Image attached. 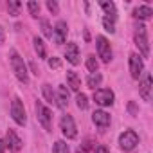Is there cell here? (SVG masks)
<instances>
[{
    "mask_svg": "<svg viewBox=\"0 0 153 153\" xmlns=\"http://www.w3.org/2000/svg\"><path fill=\"white\" fill-rule=\"evenodd\" d=\"M97 67H99V63H97L96 56H94V54H90V56L87 58V68L90 70V74H94V72H97Z\"/></svg>",
    "mask_w": 153,
    "mask_h": 153,
    "instance_id": "26",
    "label": "cell"
},
{
    "mask_svg": "<svg viewBox=\"0 0 153 153\" xmlns=\"http://www.w3.org/2000/svg\"><path fill=\"white\" fill-rule=\"evenodd\" d=\"M76 153H87V148L83 146V148H78V151H76Z\"/></svg>",
    "mask_w": 153,
    "mask_h": 153,
    "instance_id": "35",
    "label": "cell"
},
{
    "mask_svg": "<svg viewBox=\"0 0 153 153\" xmlns=\"http://www.w3.org/2000/svg\"><path fill=\"white\" fill-rule=\"evenodd\" d=\"M67 83H68V87H70L74 92H79V88H81V79H79V76L76 74L74 70H68V72H67Z\"/></svg>",
    "mask_w": 153,
    "mask_h": 153,
    "instance_id": "16",
    "label": "cell"
},
{
    "mask_svg": "<svg viewBox=\"0 0 153 153\" xmlns=\"http://www.w3.org/2000/svg\"><path fill=\"white\" fill-rule=\"evenodd\" d=\"M56 105H58L59 108H63V110L68 106V90H67L65 85H59V87H58V92H56Z\"/></svg>",
    "mask_w": 153,
    "mask_h": 153,
    "instance_id": "15",
    "label": "cell"
},
{
    "mask_svg": "<svg viewBox=\"0 0 153 153\" xmlns=\"http://www.w3.org/2000/svg\"><path fill=\"white\" fill-rule=\"evenodd\" d=\"M151 15H153V9L148 7V6H140V7H137V9L133 11V16H135L137 20H149Z\"/></svg>",
    "mask_w": 153,
    "mask_h": 153,
    "instance_id": "17",
    "label": "cell"
},
{
    "mask_svg": "<svg viewBox=\"0 0 153 153\" xmlns=\"http://www.w3.org/2000/svg\"><path fill=\"white\" fill-rule=\"evenodd\" d=\"M59 65H61V63H59L58 58H51V59H49V67H51V68H59Z\"/></svg>",
    "mask_w": 153,
    "mask_h": 153,
    "instance_id": "31",
    "label": "cell"
},
{
    "mask_svg": "<svg viewBox=\"0 0 153 153\" xmlns=\"http://www.w3.org/2000/svg\"><path fill=\"white\" fill-rule=\"evenodd\" d=\"M36 117H38V123L43 126L45 131H51L52 130V114H51V110L42 101L36 103Z\"/></svg>",
    "mask_w": 153,
    "mask_h": 153,
    "instance_id": "3",
    "label": "cell"
},
{
    "mask_svg": "<svg viewBox=\"0 0 153 153\" xmlns=\"http://www.w3.org/2000/svg\"><path fill=\"white\" fill-rule=\"evenodd\" d=\"M67 33H68L67 22L59 20V22L56 24V27H54V34H52V38H54L56 45H61V43H65V40H67Z\"/></svg>",
    "mask_w": 153,
    "mask_h": 153,
    "instance_id": "12",
    "label": "cell"
},
{
    "mask_svg": "<svg viewBox=\"0 0 153 153\" xmlns=\"http://www.w3.org/2000/svg\"><path fill=\"white\" fill-rule=\"evenodd\" d=\"M133 42L140 52V58H148L149 56V43H148V31H146V25L139 24L135 33H133Z\"/></svg>",
    "mask_w": 153,
    "mask_h": 153,
    "instance_id": "2",
    "label": "cell"
},
{
    "mask_svg": "<svg viewBox=\"0 0 153 153\" xmlns=\"http://www.w3.org/2000/svg\"><path fill=\"white\" fill-rule=\"evenodd\" d=\"M33 43H34V51H36V54H38V58H47V49H45V43H43V40H40L38 36L33 40Z\"/></svg>",
    "mask_w": 153,
    "mask_h": 153,
    "instance_id": "21",
    "label": "cell"
},
{
    "mask_svg": "<svg viewBox=\"0 0 153 153\" xmlns=\"http://www.w3.org/2000/svg\"><path fill=\"white\" fill-rule=\"evenodd\" d=\"M20 2L18 0H9L7 2V9H9V15L11 16H18V11H20Z\"/></svg>",
    "mask_w": 153,
    "mask_h": 153,
    "instance_id": "24",
    "label": "cell"
},
{
    "mask_svg": "<svg viewBox=\"0 0 153 153\" xmlns=\"http://www.w3.org/2000/svg\"><path fill=\"white\" fill-rule=\"evenodd\" d=\"M151 88H153V83H151V74L146 72L142 76V79L139 83V94L144 101H151Z\"/></svg>",
    "mask_w": 153,
    "mask_h": 153,
    "instance_id": "9",
    "label": "cell"
},
{
    "mask_svg": "<svg viewBox=\"0 0 153 153\" xmlns=\"http://www.w3.org/2000/svg\"><path fill=\"white\" fill-rule=\"evenodd\" d=\"M27 9H29V15H31V16L38 18V15H40V4H38V2L29 0V2H27Z\"/></svg>",
    "mask_w": 153,
    "mask_h": 153,
    "instance_id": "25",
    "label": "cell"
},
{
    "mask_svg": "<svg viewBox=\"0 0 153 153\" xmlns=\"http://www.w3.org/2000/svg\"><path fill=\"white\" fill-rule=\"evenodd\" d=\"M96 45H97V54L101 58L103 63H110L112 61V47L108 43V40L105 36H97L96 38Z\"/></svg>",
    "mask_w": 153,
    "mask_h": 153,
    "instance_id": "7",
    "label": "cell"
},
{
    "mask_svg": "<svg viewBox=\"0 0 153 153\" xmlns=\"http://www.w3.org/2000/svg\"><path fill=\"white\" fill-rule=\"evenodd\" d=\"M65 58H67V61H68L70 65H78V63H79V47H78V43H74V42L67 43Z\"/></svg>",
    "mask_w": 153,
    "mask_h": 153,
    "instance_id": "11",
    "label": "cell"
},
{
    "mask_svg": "<svg viewBox=\"0 0 153 153\" xmlns=\"http://www.w3.org/2000/svg\"><path fill=\"white\" fill-rule=\"evenodd\" d=\"M137 144H139V135L133 130H126L124 133H121V137H119V148L123 151H131Z\"/></svg>",
    "mask_w": 153,
    "mask_h": 153,
    "instance_id": "5",
    "label": "cell"
},
{
    "mask_svg": "<svg viewBox=\"0 0 153 153\" xmlns=\"http://www.w3.org/2000/svg\"><path fill=\"white\" fill-rule=\"evenodd\" d=\"M99 6L103 7V11H105L106 16H112V18L117 16V9H115V4L114 2H106V0H103V2H99Z\"/></svg>",
    "mask_w": 153,
    "mask_h": 153,
    "instance_id": "19",
    "label": "cell"
},
{
    "mask_svg": "<svg viewBox=\"0 0 153 153\" xmlns=\"http://www.w3.org/2000/svg\"><path fill=\"white\" fill-rule=\"evenodd\" d=\"M114 92L110 88H97L94 90V101L99 105V106H112L114 105Z\"/></svg>",
    "mask_w": 153,
    "mask_h": 153,
    "instance_id": "8",
    "label": "cell"
},
{
    "mask_svg": "<svg viewBox=\"0 0 153 153\" xmlns=\"http://www.w3.org/2000/svg\"><path fill=\"white\" fill-rule=\"evenodd\" d=\"M59 128H61L63 137H67V139H76V137H78V128H76V123H74L72 115H68V114L61 117Z\"/></svg>",
    "mask_w": 153,
    "mask_h": 153,
    "instance_id": "6",
    "label": "cell"
},
{
    "mask_svg": "<svg viewBox=\"0 0 153 153\" xmlns=\"http://www.w3.org/2000/svg\"><path fill=\"white\" fill-rule=\"evenodd\" d=\"M47 9L52 15H58L59 13V6H58V2H54V0H49V2H47Z\"/></svg>",
    "mask_w": 153,
    "mask_h": 153,
    "instance_id": "29",
    "label": "cell"
},
{
    "mask_svg": "<svg viewBox=\"0 0 153 153\" xmlns=\"http://www.w3.org/2000/svg\"><path fill=\"white\" fill-rule=\"evenodd\" d=\"M9 59H11V67H13L15 76H16V78H18L24 85H27V83H29V72H27V67H25V63H24V58H22L15 49H11Z\"/></svg>",
    "mask_w": 153,
    "mask_h": 153,
    "instance_id": "1",
    "label": "cell"
},
{
    "mask_svg": "<svg viewBox=\"0 0 153 153\" xmlns=\"http://www.w3.org/2000/svg\"><path fill=\"white\" fill-rule=\"evenodd\" d=\"M4 151H6V142L0 139V153H4Z\"/></svg>",
    "mask_w": 153,
    "mask_h": 153,
    "instance_id": "34",
    "label": "cell"
},
{
    "mask_svg": "<svg viewBox=\"0 0 153 153\" xmlns=\"http://www.w3.org/2000/svg\"><path fill=\"white\" fill-rule=\"evenodd\" d=\"M6 42V31H4V27L0 25V45H2Z\"/></svg>",
    "mask_w": 153,
    "mask_h": 153,
    "instance_id": "33",
    "label": "cell"
},
{
    "mask_svg": "<svg viewBox=\"0 0 153 153\" xmlns=\"http://www.w3.org/2000/svg\"><path fill=\"white\" fill-rule=\"evenodd\" d=\"M40 24H42V33H43V36H47V38H52V31H51V24H49L47 20H40Z\"/></svg>",
    "mask_w": 153,
    "mask_h": 153,
    "instance_id": "28",
    "label": "cell"
},
{
    "mask_svg": "<svg viewBox=\"0 0 153 153\" xmlns=\"http://www.w3.org/2000/svg\"><path fill=\"white\" fill-rule=\"evenodd\" d=\"M52 153H70L68 144L65 140H56L54 142V148H52Z\"/></svg>",
    "mask_w": 153,
    "mask_h": 153,
    "instance_id": "22",
    "label": "cell"
},
{
    "mask_svg": "<svg viewBox=\"0 0 153 153\" xmlns=\"http://www.w3.org/2000/svg\"><path fill=\"white\" fill-rule=\"evenodd\" d=\"M101 81H103V76H101L99 72H94V74H90V76H88L87 85H88V88L96 90V87H99V85H101Z\"/></svg>",
    "mask_w": 153,
    "mask_h": 153,
    "instance_id": "20",
    "label": "cell"
},
{
    "mask_svg": "<svg viewBox=\"0 0 153 153\" xmlns=\"http://www.w3.org/2000/svg\"><path fill=\"white\" fill-rule=\"evenodd\" d=\"M6 148H9L11 151H20V149H22V140H20V137L16 135L15 130H7V135H6Z\"/></svg>",
    "mask_w": 153,
    "mask_h": 153,
    "instance_id": "14",
    "label": "cell"
},
{
    "mask_svg": "<svg viewBox=\"0 0 153 153\" xmlns=\"http://www.w3.org/2000/svg\"><path fill=\"white\" fill-rule=\"evenodd\" d=\"M103 25H105V29H106L110 34L115 33V18H112V16H105V18H103Z\"/></svg>",
    "mask_w": 153,
    "mask_h": 153,
    "instance_id": "23",
    "label": "cell"
},
{
    "mask_svg": "<svg viewBox=\"0 0 153 153\" xmlns=\"http://www.w3.org/2000/svg\"><path fill=\"white\" fill-rule=\"evenodd\" d=\"M11 117H13V121L16 123V124H20V126H24L25 123H27V115H25V108H24V103H22V99L16 96L15 99H13V103H11Z\"/></svg>",
    "mask_w": 153,
    "mask_h": 153,
    "instance_id": "4",
    "label": "cell"
},
{
    "mask_svg": "<svg viewBox=\"0 0 153 153\" xmlns=\"http://www.w3.org/2000/svg\"><path fill=\"white\" fill-rule=\"evenodd\" d=\"M92 121H94V124H96L97 128L105 130V128L110 126V114H106L105 110H96V112L92 114Z\"/></svg>",
    "mask_w": 153,
    "mask_h": 153,
    "instance_id": "13",
    "label": "cell"
},
{
    "mask_svg": "<svg viewBox=\"0 0 153 153\" xmlns=\"http://www.w3.org/2000/svg\"><path fill=\"white\" fill-rule=\"evenodd\" d=\"M144 72V63L139 54H130V74L133 79H139Z\"/></svg>",
    "mask_w": 153,
    "mask_h": 153,
    "instance_id": "10",
    "label": "cell"
},
{
    "mask_svg": "<svg viewBox=\"0 0 153 153\" xmlns=\"http://www.w3.org/2000/svg\"><path fill=\"white\" fill-rule=\"evenodd\" d=\"M76 105H78L79 110H87V108H88L87 96H85V94H78V97H76Z\"/></svg>",
    "mask_w": 153,
    "mask_h": 153,
    "instance_id": "27",
    "label": "cell"
},
{
    "mask_svg": "<svg viewBox=\"0 0 153 153\" xmlns=\"http://www.w3.org/2000/svg\"><path fill=\"white\" fill-rule=\"evenodd\" d=\"M128 112H130L133 117H135V115H139V110H137V106H135V103H133V101H130V103H128Z\"/></svg>",
    "mask_w": 153,
    "mask_h": 153,
    "instance_id": "30",
    "label": "cell"
},
{
    "mask_svg": "<svg viewBox=\"0 0 153 153\" xmlns=\"http://www.w3.org/2000/svg\"><path fill=\"white\" fill-rule=\"evenodd\" d=\"M42 92H43V97H45L47 103L56 105V94L52 92V87H51L49 83H43V85H42ZM56 106H58V105H56Z\"/></svg>",
    "mask_w": 153,
    "mask_h": 153,
    "instance_id": "18",
    "label": "cell"
},
{
    "mask_svg": "<svg viewBox=\"0 0 153 153\" xmlns=\"http://www.w3.org/2000/svg\"><path fill=\"white\" fill-rule=\"evenodd\" d=\"M92 153H110V151H108V148H106V146H97Z\"/></svg>",
    "mask_w": 153,
    "mask_h": 153,
    "instance_id": "32",
    "label": "cell"
}]
</instances>
